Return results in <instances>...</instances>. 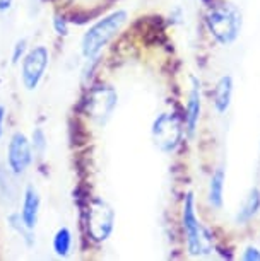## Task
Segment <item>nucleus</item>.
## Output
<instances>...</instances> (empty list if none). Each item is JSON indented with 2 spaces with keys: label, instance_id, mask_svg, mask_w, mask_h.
Here are the masks:
<instances>
[{
  "label": "nucleus",
  "instance_id": "6e6552de",
  "mask_svg": "<svg viewBox=\"0 0 260 261\" xmlns=\"http://www.w3.org/2000/svg\"><path fill=\"white\" fill-rule=\"evenodd\" d=\"M33 145L31 140L21 132H16L7 145V166L12 174H24L33 162Z\"/></svg>",
  "mask_w": 260,
  "mask_h": 261
},
{
  "label": "nucleus",
  "instance_id": "6ab92c4d",
  "mask_svg": "<svg viewBox=\"0 0 260 261\" xmlns=\"http://www.w3.org/2000/svg\"><path fill=\"white\" fill-rule=\"evenodd\" d=\"M242 259H245V261H260V249L255 248V246H248V248L243 251Z\"/></svg>",
  "mask_w": 260,
  "mask_h": 261
},
{
  "label": "nucleus",
  "instance_id": "ddd939ff",
  "mask_svg": "<svg viewBox=\"0 0 260 261\" xmlns=\"http://www.w3.org/2000/svg\"><path fill=\"white\" fill-rule=\"evenodd\" d=\"M224 179H226L224 169L219 167V169L214 171V174L210 176V181H209L207 200L210 206H214V208H218V210L223 206V200H224Z\"/></svg>",
  "mask_w": 260,
  "mask_h": 261
},
{
  "label": "nucleus",
  "instance_id": "39448f33",
  "mask_svg": "<svg viewBox=\"0 0 260 261\" xmlns=\"http://www.w3.org/2000/svg\"><path fill=\"white\" fill-rule=\"evenodd\" d=\"M115 229V210L106 200L94 196L86 210V230L94 243H105Z\"/></svg>",
  "mask_w": 260,
  "mask_h": 261
},
{
  "label": "nucleus",
  "instance_id": "423d86ee",
  "mask_svg": "<svg viewBox=\"0 0 260 261\" xmlns=\"http://www.w3.org/2000/svg\"><path fill=\"white\" fill-rule=\"evenodd\" d=\"M116 105H119V94L111 86L92 87L86 99V115L96 125L105 126L113 116Z\"/></svg>",
  "mask_w": 260,
  "mask_h": 261
},
{
  "label": "nucleus",
  "instance_id": "4468645a",
  "mask_svg": "<svg viewBox=\"0 0 260 261\" xmlns=\"http://www.w3.org/2000/svg\"><path fill=\"white\" fill-rule=\"evenodd\" d=\"M52 248H53V253L60 258H65L68 256L72 249V232L68 227H58L57 232L53 234V239H52Z\"/></svg>",
  "mask_w": 260,
  "mask_h": 261
},
{
  "label": "nucleus",
  "instance_id": "f8f14e48",
  "mask_svg": "<svg viewBox=\"0 0 260 261\" xmlns=\"http://www.w3.org/2000/svg\"><path fill=\"white\" fill-rule=\"evenodd\" d=\"M258 210H260V190L252 188L248 191V195L245 196L242 205H240L234 219H237L238 224H247L258 214Z\"/></svg>",
  "mask_w": 260,
  "mask_h": 261
},
{
  "label": "nucleus",
  "instance_id": "20e7f679",
  "mask_svg": "<svg viewBox=\"0 0 260 261\" xmlns=\"http://www.w3.org/2000/svg\"><path fill=\"white\" fill-rule=\"evenodd\" d=\"M185 135V125L176 113H161L151 126V137L158 150L171 154L178 149Z\"/></svg>",
  "mask_w": 260,
  "mask_h": 261
},
{
  "label": "nucleus",
  "instance_id": "9b49d317",
  "mask_svg": "<svg viewBox=\"0 0 260 261\" xmlns=\"http://www.w3.org/2000/svg\"><path fill=\"white\" fill-rule=\"evenodd\" d=\"M233 77L231 75H223L216 82L214 92H212V102L214 108L219 115H224L229 106H231V99H233Z\"/></svg>",
  "mask_w": 260,
  "mask_h": 261
},
{
  "label": "nucleus",
  "instance_id": "2eb2a0df",
  "mask_svg": "<svg viewBox=\"0 0 260 261\" xmlns=\"http://www.w3.org/2000/svg\"><path fill=\"white\" fill-rule=\"evenodd\" d=\"M7 220H9L11 229L24 241V244H26V246H33L34 244V232H33L34 229H31L26 222H24V219L21 217L19 212H14V214H11Z\"/></svg>",
  "mask_w": 260,
  "mask_h": 261
},
{
  "label": "nucleus",
  "instance_id": "f03ea898",
  "mask_svg": "<svg viewBox=\"0 0 260 261\" xmlns=\"http://www.w3.org/2000/svg\"><path fill=\"white\" fill-rule=\"evenodd\" d=\"M209 33L219 45H231L242 33L243 17L237 6L229 2H223L214 6L205 16Z\"/></svg>",
  "mask_w": 260,
  "mask_h": 261
},
{
  "label": "nucleus",
  "instance_id": "dca6fc26",
  "mask_svg": "<svg viewBox=\"0 0 260 261\" xmlns=\"http://www.w3.org/2000/svg\"><path fill=\"white\" fill-rule=\"evenodd\" d=\"M31 145H33V150H34V152H38V154H43V152H45L46 139H45V134H43V130H40V128L33 132Z\"/></svg>",
  "mask_w": 260,
  "mask_h": 261
},
{
  "label": "nucleus",
  "instance_id": "f257e3e1",
  "mask_svg": "<svg viewBox=\"0 0 260 261\" xmlns=\"http://www.w3.org/2000/svg\"><path fill=\"white\" fill-rule=\"evenodd\" d=\"M127 22L125 11H113L100 21H96L87 31L82 34L81 53L87 62H94L100 53L110 45L111 39L122 31Z\"/></svg>",
  "mask_w": 260,
  "mask_h": 261
},
{
  "label": "nucleus",
  "instance_id": "412c9836",
  "mask_svg": "<svg viewBox=\"0 0 260 261\" xmlns=\"http://www.w3.org/2000/svg\"><path fill=\"white\" fill-rule=\"evenodd\" d=\"M14 0H0V12H7L12 7Z\"/></svg>",
  "mask_w": 260,
  "mask_h": 261
},
{
  "label": "nucleus",
  "instance_id": "a211bd4d",
  "mask_svg": "<svg viewBox=\"0 0 260 261\" xmlns=\"http://www.w3.org/2000/svg\"><path fill=\"white\" fill-rule=\"evenodd\" d=\"M53 29H55V33L58 36H67V33H68L67 21L60 16H55L53 17Z\"/></svg>",
  "mask_w": 260,
  "mask_h": 261
},
{
  "label": "nucleus",
  "instance_id": "f3484780",
  "mask_svg": "<svg viewBox=\"0 0 260 261\" xmlns=\"http://www.w3.org/2000/svg\"><path fill=\"white\" fill-rule=\"evenodd\" d=\"M28 51V39L22 38V39H17L16 45H14V50H12V63H19L22 60V57L26 55Z\"/></svg>",
  "mask_w": 260,
  "mask_h": 261
},
{
  "label": "nucleus",
  "instance_id": "1a4fd4ad",
  "mask_svg": "<svg viewBox=\"0 0 260 261\" xmlns=\"http://www.w3.org/2000/svg\"><path fill=\"white\" fill-rule=\"evenodd\" d=\"M200 113H202V91H200V82L197 79H192V87L188 92L187 110H185V134L187 137L195 135L200 120Z\"/></svg>",
  "mask_w": 260,
  "mask_h": 261
},
{
  "label": "nucleus",
  "instance_id": "0eeeda50",
  "mask_svg": "<svg viewBox=\"0 0 260 261\" xmlns=\"http://www.w3.org/2000/svg\"><path fill=\"white\" fill-rule=\"evenodd\" d=\"M48 63H50V51L46 46L38 45L26 51L21 60V82L24 89L29 92L38 89L45 77Z\"/></svg>",
  "mask_w": 260,
  "mask_h": 261
},
{
  "label": "nucleus",
  "instance_id": "aec40b11",
  "mask_svg": "<svg viewBox=\"0 0 260 261\" xmlns=\"http://www.w3.org/2000/svg\"><path fill=\"white\" fill-rule=\"evenodd\" d=\"M4 120H6V108L0 105V139L4 135Z\"/></svg>",
  "mask_w": 260,
  "mask_h": 261
},
{
  "label": "nucleus",
  "instance_id": "9d476101",
  "mask_svg": "<svg viewBox=\"0 0 260 261\" xmlns=\"http://www.w3.org/2000/svg\"><path fill=\"white\" fill-rule=\"evenodd\" d=\"M40 208H41V196L38 193V190L34 186H28L24 190L22 195V205H21V217L24 219L29 227L34 229L38 224V217H40Z\"/></svg>",
  "mask_w": 260,
  "mask_h": 261
},
{
  "label": "nucleus",
  "instance_id": "7ed1b4c3",
  "mask_svg": "<svg viewBox=\"0 0 260 261\" xmlns=\"http://www.w3.org/2000/svg\"><path fill=\"white\" fill-rule=\"evenodd\" d=\"M181 225H183L185 241L190 256H205L214 249L212 236L204 227L195 212V196L190 191L183 200V212H181Z\"/></svg>",
  "mask_w": 260,
  "mask_h": 261
}]
</instances>
